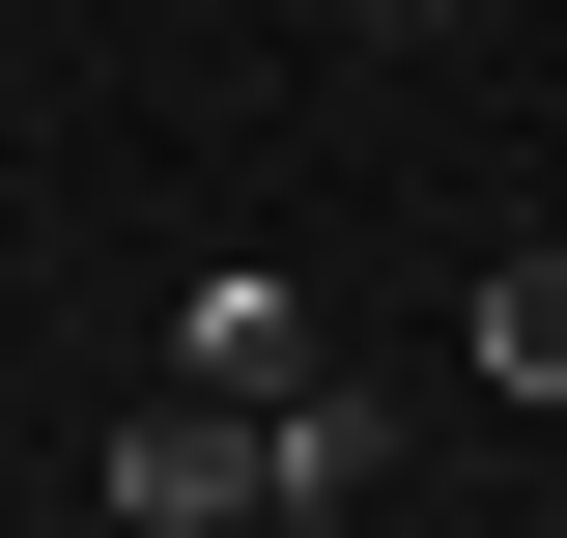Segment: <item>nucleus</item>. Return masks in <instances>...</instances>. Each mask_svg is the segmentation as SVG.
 Masks as SVG:
<instances>
[{
    "mask_svg": "<svg viewBox=\"0 0 567 538\" xmlns=\"http://www.w3.org/2000/svg\"><path fill=\"white\" fill-rule=\"evenodd\" d=\"M454 369H483V397H567V227H511V256H483V312H454Z\"/></svg>",
    "mask_w": 567,
    "mask_h": 538,
    "instance_id": "obj_2",
    "label": "nucleus"
},
{
    "mask_svg": "<svg viewBox=\"0 0 567 538\" xmlns=\"http://www.w3.org/2000/svg\"><path fill=\"white\" fill-rule=\"evenodd\" d=\"M369 29H454V0H369Z\"/></svg>",
    "mask_w": 567,
    "mask_h": 538,
    "instance_id": "obj_4",
    "label": "nucleus"
},
{
    "mask_svg": "<svg viewBox=\"0 0 567 538\" xmlns=\"http://www.w3.org/2000/svg\"><path fill=\"white\" fill-rule=\"evenodd\" d=\"M171 369H227V397H312V312H284V283H256V256H227V283H199V312H171Z\"/></svg>",
    "mask_w": 567,
    "mask_h": 538,
    "instance_id": "obj_3",
    "label": "nucleus"
},
{
    "mask_svg": "<svg viewBox=\"0 0 567 538\" xmlns=\"http://www.w3.org/2000/svg\"><path fill=\"white\" fill-rule=\"evenodd\" d=\"M85 482H114L142 538H227V510H312V397H227V369H171V397H142V425H114Z\"/></svg>",
    "mask_w": 567,
    "mask_h": 538,
    "instance_id": "obj_1",
    "label": "nucleus"
}]
</instances>
